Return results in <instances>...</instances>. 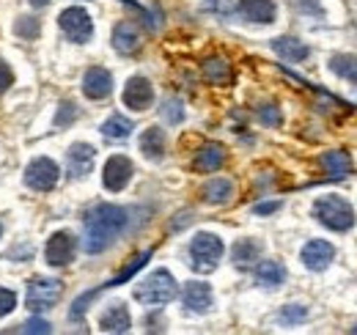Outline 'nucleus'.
<instances>
[{"instance_id": "obj_5", "label": "nucleus", "mask_w": 357, "mask_h": 335, "mask_svg": "<svg viewBox=\"0 0 357 335\" xmlns=\"http://www.w3.org/2000/svg\"><path fill=\"white\" fill-rule=\"evenodd\" d=\"M63 294V283L55 281V278H33L28 283V297H25V305L31 308V313H45L50 311Z\"/></svg>"}, {"instance_id": "obj_33", "label": "nucleus", "mask_w": 357, "mask_h": 335, "mask_svg": "<svg viewBox=\"0 0 357 335\" xmlns=\"http://www.w3.org/2000/svg\"><path fill=\"white\" fill-rule=\"evenodd\" d=\"M17 308V294L11 289H0V316H8Z\"/></svg>"}, {"instance_id": "obj_39", "label": "nucleus", "mask_w": 357, "mask_h": 335, "mask_svg": "<svg viewBox=\"0 0 357 335\" xmlns=\"http://www.w3.org/2000/svg\"><path fill=\"white\" fill-rule=\"evenodd\" d=\"M33 8H45V6H50V0H28Z\"/></svg>"}, {"instance_id": "obj_34", "label": "nucleus", "mask_w": 357, "mask_h": 335, "mask_svg": "<svg viewBox=\"0 0 357 335\" xmlns=\"http://www.w3.org/2000/svg\"><path fill=\"white\" fill-rule=\"evenodd\" d=\"M259 119H261L267 126H278L280 124V110H278V107H272V105H267V107H261V110H259Z\"/></svg>"}, {"instance_id": "obj_26", "label": "nucleus", "mask_w": 357, "mask_h": 335, "mask_svg": "<svg viewBox=\"0 0 357 335\" xmlns=\"http://www.w3.org/2000/svg\"><path fill=\"white\" fill-rule=\"evenodd\" d=\"M231 195H234V184L228 179H212L204 187V201L206 204H228Z\"/></svg>"}, {"instance_id": "obj_36", "label": "nucleus", "mask_w": 357, "mask_h": 335, "mask_svg": "<svg viewBox=\"0 0 357 335\" xmlns=\"http://www.w3.org/2000/svg\"><path fill=\"white\" fill-rule=\"evenodd\" d=\"M204 11H215V14L228 17V14H231V3H228V0H206V3H204Z\"/></svg>"}, {"instance_id": "obj_2", "label": "nucleus", "mask_w": 357, "mask_h": 335, "mask_svg": "<svg viewBox=\"0 0 357 335\" xmlns=\"http://www.w3.org/2000/svg\"><path fill=\"white\" fill-rule=\"evenodd\" d=\"M313 217L330 231H349L355 225V209L341 195H324L313 204Z\"/></svg>"}, {"instance_id": "obj_23", "label": "nucleus", "mask_w": 357, "mask_h": 335, "mask_svg": "<svg viewBox=\"0 0 357 335\" xmlns=\"http://www.w3.org/2000/svg\"><path fill=\"white\" fill-rule=\"evenodd\" d=\"M321 168L327 170L330 179H347L352 173V160L347 151H327L321 154Z\"/></svg>"}, {"instance_id": "obj_10", "label": "nucleus", "mask_w": 357, "mask_h": 335, "mask_svg": "<svg viewBox=\"0 0 357 335\" xmlns=\"http://www.w3.org/2000/svg\"><path fill=\"white\" fill-rule=\"evenodd\" d=\"M151 102H154V88H151V83L146 77H130L127 85H124V105L130 110L143 113V110L151 107Z\"/></svg>"}, {"instance_id": "obj_35", "label": "nucleus", "mask_w": 357, "mask_h": 335, "mask_svg": "<svg viewBox=\"0 0 357 335\" xmlns=\"http://www.w3.org/2000/svg\"><path fill=\"white\" fill-rule=\"evenodd\" d=\"M22 333H52V327L45 319H31V322L22 325Z\"/></svg>"}, {"instance_id": "obj_21", "label": "nucleus", "mask_w": 357, "mask_h": 335, "mask_svg": "<svg viewBox=\"0 0 357 335\" xmlns=\"http://www.w3.org/2000/svg\"><path fill=\"white\" fill-rule=\"evenodd\" d=\"M225 163V149L220 143H206L198 157H195V170L198 173H215L218 168H223Z\"/></svg>"}, {"instance_id": "obj_17", "label": "nucleus", "mask_w": 357, "mask_h": 335, "mask_svg": "<svg viewBox=\"0 0 357 335\" xmlns=\"http://www.w3.org/2000/svg\"><path fill=\"white\" fill-rule=\"evenodd\" d=\"M261 258V245L256 239H239L234 248H231V261L236 269H253Z\"/></svg>"}, {"instance_id": "obj_32", "label": "nucleus", "mask_w": 357, "mask_h": 335, "mask_svg": "<svg viewBox=\"0 0 357 335\" xmlns=\"http://www.w3.org/2000/svg\"><path fill=\"white\" fill-rule=\"evenodd\" d=\"M75 119H77V107L72 102H63L58 107V113H55V126H69Z\"/></svg>"}, {"instance_id": "obj_27", "label": "nucleus", "mask_w": 357, "mask_h": 335, "mask_svg": "<svg viewBox=\"0 0 357 335\" xmlns=\"http://www.w3.org/2000/svg\"><path fill=\"white\" fill-rule=\"evenodd\" d=\"M330 69L338 77H344L352 85H357V55H333L330 58Z\"/></svg>"}, {"instance_id": "obj_8", "label": "nucleus", "mask_w": 357, "mask_h": 335, "mask_svg": "<svg viewBox=\"0 0 357 335\" xmlns=\"http://www.w3.org/2000/svg\"><path fill=\"white\" fill-rule=\"evenodd\" d=\"M75 251H77V239L69 231H55L47 239L45 258L50 267H69L75 258Z\"/></svg>"}, {"instance_id": "obj_29", "label": "nucleus", "mask_w": 357, "mask_h": 335, "mask_svg": "<svg viewBox=\"0 0 357 335\" xmlns=\"http://www.w3.org/2000/svg\"><path fill=\"white\" fill-rule=\"evenodd\" d=\"M149 258H151V251H143L140 255H135L132 264H130V267H127V269H124V272H121L119 278H113L110 283H105V289H113V286H121L124 281H130V278H132L135 272H137V269H140V267H143V264H146Z\"/></svg>"}, {"instance_id": "obj_1", "label": "nucleus", "mask_w": 357, "mask_h": 335, "mask_svg": "<svg viewBox=\"0 0 357 335\" xmlns=\"http://www.w3.org/2000/svg\"><path fill=\"white\" fill-rule=\"evenodd\" d=\"M130 214L127 209L116 207V204H96L86 211V231H83V251L96 255V253L107 251L127 228Z\"/></svg>"}, {"instance_id": "obj_18", "label": "nucleus", "mask_w": 357, "mask_h": 335, "mask_svg": "<svg viewBox=\"0 0 357 335\" xmlns=\"http://www.w3.org/2000/svg\"><path fill=\"white\" fill-rule=\"evenodd\" d=\"M272 50L283 61H289V64H300V61H305L311 55L308 44H303L300 39H294V36H278V39H272Z\"/></svg>"}, {"instance_id": "obj_12", "label": "nucleus", "mask_w": 357, "mask_h": 335, "mask_svg": "<svg viewBox=\"0 0 357 335\" xmlns=\"http://www.w3.org/2000/svg\"><path fill=\"white\" fill-rule=\"evenodd\" d=\"M300 258H303V264H305L311 272H321V269H327L330 261L335 258V248H333L330 242H324V239H311V242L303 248Z\"/></svg>"}, {"instance_id": "obj_3", "label": "nucleus", "mask_w": 357, "mask_h": 335, "mask_svg": "<svg viewBox=\"0 0 357 335\" xmlns=\"http://www.w3.org/2000/svg\"><path fill=\"white\" fill-rule=\"evenodd\" d=\"M176 297V278L168 269H157L149 278H143L135 289V299H140L143 305H165Z\"/></svg>"}, {"instance_id": "obj_19", "label": "nucleus", "mask_w": 357, "mask_h": 335, "mask_svg": "<svg viewBox=\"0 0 357 335\" xmlns=\"http://www.w3.org/2000/svg\"><path fill=\"white\" fill-rule=\"evenodd\" d=\"M140 151L146 160L151 163H160L165 157V132L160 126H149L143 135H140Z\"/></svg>"}, {"instance_id": "obj_4", "label": "nucleus", "mask_w": 357, "mask_h": 335, "mask_svg": "<svg viewBox=\"0 0 357 335\" xmlns=\"http://www.w3.org/2000/svg\"><path fill=\"white\" fill-rule=\"evenodd\" d=\"M223 239L215 234H195V239L190 242V267L201 275L212 272L218 267V261L223 258Z\"/></svg>"}, {"instance_id": "obj_16", "label": "nucleus", "mask_w": 357, "mask_h": 335, "mask_svg": "<svg viewBox=\"0 0 357 335\" xmlns=\"http://www.w3.org/2000/svg\"><path fill=\"white\" fill-rule=\"evenodd\" d=\"M110 91H113V77H110L107 69L93 66V69L86 72V77H83V94L89 99H105V96H110Z\"/></svg>"}, {"instance_id": "obj_15", "label": "nucleus", "mask_w": 357, "mask_h": 335, "mask_svg": "<svg viewBox=\"0 0 357 335\" xmlns=\"http://www.w3.org/2000/svg\"><path fill=\"white\" fill-rule=\"evenodd\" d=\"M236 11H239L248 22H259V25L275 22V14H278V8H275L272 0H239Z\"/></svg>"}, {"instance_id": "obj_30", "label": "nucleus", "mask_w": 357, "mask_h": 335, "mask_svg": "<svg viewBox=\"0 0 357 335\" xmlns=\"http://www.w3.org/2000/svg\"><path fill=\"white\" fill-rule=\"evenodd\" d=\"M39 31H42V25H39L36 17H20L17 25H14V34H17L20 39H36Z\"/></svg>"}, {"instance_id": "obj_37", "label": "nucleus", "mask_w": 357, "mask_h": 335, "mask_svg": "<svg viewBox=\"0 0 357 335\" xmlns=\"http://www.w3.org/2000/svg\"><path fill=\"white\" fill-rule=\"evenodd\" d=\"M11 85H14V75H11V69L0 61V94H3V91H8Z\"/></svg>"}, {"instance_id": "obj_28", "label": "nucleus", "mask_w": 357, "mask_h": 335, "mask_svg": "<svg viewBox=\"0 0 357 335\" xmlns=\"http://www.w3.org/2000/svg\"><path fill=\"white\" fill-rule=\"evenodd\" d=\"M160 113H162L165 124H181V121H184V105H181V99H176V96L165 99Z\"/></svg>"}, {"instance_id": "obj_14", "label": "nucleus", "mask_w": 357, "mask_h": 335, "mask_svg": "<svg viewBox=\"0 0 357 335\" xmlns=\"http://www.w3.org/2000/svg\"><path fill=\"white\" fill-rule=\"evenodd\" d=\"M132 316L124 302H110V308L99 316V330L102 333H130Z\"/></svg>"}, {"instance_id": "obj_25", "label": "nucleus", "mask_w": 357, "mask_h": 335, "mask_svg": "<svg viewBox=\"0 0 357 335\" xmlns=\"http://www.w3.org/2000/svg\"><path fill=\"white\" fill-rule=\"evenodd\" d=\"M204 77L212 85H228L234 75H231L228 61H223V58H209V61H204Z\"/></svg>"}, {"instance_id": "obj_22", "label": "nucleus", "mask_w": 357, "mask_h": 335, "mask_svg": "<svg viewBox=\"0 0 357 335\" xmlns=\"http://www.w3.org/2000/svg\"><path fill=\"white\" fill-rule=\"evenodd\" d=\"M256 281L264 289H278L286 281V267L280 261H261L256 264Z\"/></svg>"}, {"instance_id": "obj_13", "label": "nucleus", "mask_w": 357, "mask_h": 335, "mask_svg": "<svg viewBox=\"0 0 357 335\" xmlns=\"http://www.w3.org/2000/svg\"><path fill=\"white\" fill-rule=\"evenodd\" d=\"M181 302H184V308L192 311V313H206V311L212 308V302H215L212 286H209V283H201V281L187 283L184 292H181Z\"/></svg>"}, {"instance_id": "obj_11", "label": "nucleus", "mask_w": 357, "mask_h": 335, "mask_svg": "<svg viewBox=\"0 0 357 335\" xmlns=\"http://www.w3.org/2000/svg\"><path fill=\"white\" fill-rule=\"evenodd\" d=\"M93 160H96V151L89 143H75L69 151H66V170L72 179H86L93 168Z\"/></svg>"}, {"instance_id": "obj_9", "label": "nucleus", "mask_w": 357, "mask_h": 335, "mask_svg": "<svg viewBox=\"0 0 357 335\" xmlns=\"http://www.w3.org/2000/svg\"><path fill=\"white\" fill-rule=\"evenodd\" d=\"M135 168L130 163V157H121V154H113L107 163H105V170H102V184L110 190V193H121L130 179H132Z\"/></svg>"}, {"instance_id": "obj_20", "label": "nucleus", "mask_w": 357, "mask_h": 335, "mask_svg": "<svg viewBox=\"0 0 357 335\" xmlns=\"http://www.w3.org/2000/svg\"><path fill=\"white\" fill-rule=\"evenodd\" d=\"M113 47L121 55H135L140 50V34H137V28L130 25V22L116 25V31H113Z\"/></svg>"}, {"instance_id": "obj_6", "label": "nucleus", "mask_w": 357, "mask_h": 335, "mask_svg": "<svg viewBox=\"0 0 357 335\" xmlns=\"http://www.w3.org/2000/svg\"><path fill=\"white\" fill-rule=\"evenodd\" d=\"M58 25L63 31V36L75 44H86L93 36V22H91V14L80 6H72L66 11H61L58 17Z\"/></svg>"}, {"instance_id": "obj_31", "label": "nucleus", "mask_w": 357, "mask_h": 335, "mask_svg": "<svg viewBox=\"0 0 357 335\" xmlns=\"http://www.w3.org/2000/svg\"><path fill=\"white\" fill-rule=\"evenodd\" d=\"M305 316H308V308H305V305H286L278 319H280L286 327H294V325L305 322Z\"/></svg>"}, {"instance_id": "obj_7", "label": "nucleus", "mask_w": 357, "mask_h": 335, "mask_svg": "<svg viewBox=\"0 0 357 335\" xmlns=\"http://www.w3.org/2000/svg\"><path fill=\"white\" fill-rule=\"evenodd\" d=\"M61 179V168L55 165L50 157H36L31 165L25 168V184L36 193H50Z\"/></svg>"}, {"instance_id": "obj_24", "label": "nucleus", "mask_w": 357, "mask_h": 335, "mask_svg": "<svg viewBox=\"0 0 357 335\" xmlns=\"http://www.w3.org/2000/svg\"><path fill=\"white\" fill-rule=\"evenodd\" d=\"M132 129H135V124L127 116L116 113V116H110V119L102 124V135L110 137V140H127V137L132 135Z\"/></svg>"}, {"instance_id": "obj_38", "label": "nucleus", "mask_w": 357, "mask_h": 335, "mask_svg": "<svg viewBox=\"0 0 357 335\" xmlns=\"http://www.w3.org/2000/svg\"><path fill=\"white\" fill-rule=\"evenodd\" d=\"M280 209V204H278V201H269V204H259V207H256V214H272V211H278Z\"/></svg>"}]
</instances>
